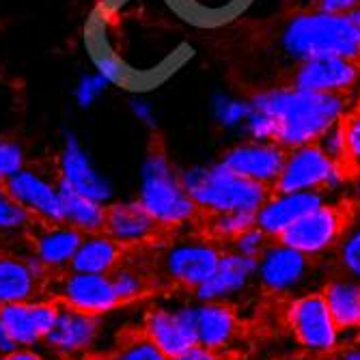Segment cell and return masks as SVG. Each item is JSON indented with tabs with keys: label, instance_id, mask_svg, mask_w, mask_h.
Instances as JSON below:
<instances>
[{
	"label": "cell",
	"instance_id": "1",
	"mask_svg": "<svg viewBox=\"0 0 360 360\" xmlns=\"http://www.w3.org/2000/svg\"><path fill=\"white\" fill-rule=\"evenodd\" d=\"M250 108L276 119V145L285 149L315 143L323 129L337 123L345 108L341 93H313L300 89H274L250 97Z\"/></svg>",
	"mask_w": 360,
	"mask_h": 360
},
{
	"label": "cell",
	"instance_id": "2",
	"mask_svg": "<svg viewBox=\"0 0 360 360\" xmlns=\"http://www.w3.org/2000/svg\"><path fill=\"white\" fill-rule=\"evenodd\" d=\"M283 50L293 60L341 56L356 60L360 56V35L347 13L309 11L293 15L283 35Z\"/></svg>",
	"mask_w": 360,
	"mask_h": 360
},
{
	"label": "cell",
	"instance_id": "3",
	"mask_svg": "<svg viewBox=\"0 0 360 360\" xmlns=\"http://www.w3.org/2000/svg\"><path fill=\"white\" fill-rule=\"evenodd\" d=\"M179 177L194 205L207 214L257 212L270 196L266 186L236 175L224 165L194 167Z\"/></svg>",
	"mask_w": 360,
	"mask_h": 360
},
{
	"label": "cell",
	"instance_id": "4",
	"mask_svg": "<svg viewBox=\"0 0 360 360\" xmlns=\"http://www.w3.org/2000/svg\"><path fill=\"white\" fill-rule=\"evenodd\" d=\"M139 203L160 226H179L190 222L199 207L186 192L181 177L171 167L165 151L155 149L143 167Z\"/></svg>",
	"mask_w": 360,
	"mask_h": 360
},
{
	"label": "cell",
	"instance_id": "5",
	"mask_svg": "<svg viewBox=\"0 0 360 360\" xmlns=\"http://www.w3.org/2000/svg\"><path fill=\"white\" fill-rule=\"evenodd\" d=\"M287 323L296 341L311 354H333L341 345V330L321 291L293 298L287 307Z\"/></svg>",
	"mask_w": 360,
	"mask_h": 360
},
{
	"label": "cell",
	"instance_id": "6",
	"mask_svg": "<svg viewBox=\"0 0 360 360\" xmlns=\"http://www.w3.org/2000/svg\"><path fill=\"white\" fill-rule=\"evenodd\" d=\"M345 226L347 222L343 212L337 205L323 203L317 210L302 216L298 222H293L276 240L313 259L335 250Z\"/></svg>",
	"mask_w": 360,
	"mask_h": 360
},
{
	"label": "cell",
	"instance_id": "7",
	"mask_svg": "<svg viewBox=\"0 0 360 360\" xmlns=\"http://www.w3.org/2000/svg\"><path fill=\"white\" fill-rule=\"evenodd\" d=\"M13 199L44 224H63V207L58 194V167L54 173L39 167H24L5 184Z\"/></svg>",
	"mask_w": 360,
	"mask_h": 360
},
{
	"label": "cell",
	"instance_id": "8",
	"mask_svg": "<svg viewBox=\"0 0 360 360\" xmlns=\"http://www.w3.org/2000/svg\"><path fill=\"white\" fill-rule=\"evenodd\" d=\"M311 259L285 244L270 242L268 248L257 259V281L268 293L289 296L298 293L311 278Z\"/></svg>",
	"mask_w": 360,
	"mask_h": 360
},
{
	"label": "cell",
	"instance_id": "9",
	"mask_svg": "<svg viewBox=\"0 0 360 360\" xmlns=\"http://www.w3.org/2000/svg\"><path fill=\"white\" fill-rule=\"evenodd\" d=\"M222 250L205 240H186L169 246L162 255L165 276L184 289H199L216 270Z\"/></svg>",
	"mask_w": 360,
	"mask_h": 360
},
{
	"label": "cell",
	"instance_id": "10",
	"mask_svg": "<svg viewBox=\"0 0 360 360\" xmlns=\"http://www.w3.org/2000/svg\"><path fill=\"white\" fill-rule=\"evenodd\" d=\"M145 337L171 360L196 345V304L155 307L145 317Z\"/></svg>",
	"mask_w": 360,
	"mask_h": 360
},
{
	"label": "cell",
	"instance_id": "11",
	"mask_svg": "<svg viewBox=\"0 0 360 360\" xmlns=\"http://www.w3.org/2000/svg\"><path fill=\"white\" fill-rule=\"evenodd\" d=\"M56 291L60 300L58 304L95 317H102L121 304L110 274H86L70 270L68 274H63Z\"/></svg>",
	"mask_w": 360,
	"mask_h": 360
},
{
	"label": "cell",
	"instance_id": "12",
	"mask_svg": "<svg viewBox=\"0 0 360 360\" xmlns=\"http://www.w3.org/2000/svg\"><path fill=\"white\" fill-rule=\"evenodd\" d=\"M335 167H337L335 162L326 158L315 143L293 147L285 155V165L274 188L276 192H302V190L328 192V184L335 173Z\"/></svg>",
	"mask_w": 360,
	"mask_h": 360
},
{
	"label": "cell",
	"instance_id": "13",
	"mask_svg": "<svg viewBox=\"0 0 360 360\" xmlns=\"http://www.w3.org/2000/svg\"><path fill=\"white\" fill-rule=\"evenodd\" d=\"M326 203V192L302 190V192H276L268 196L266 203L255 212V224L270 240H276L283 231L298 222L309 212Z\"/></svg>",
	"mask_w": 360,
	"mask_h": 360
},
{
	"label": "cell",
	"instance_id": "14",
	"mask_svg": "<svg viewBox=\"0 0 360 360\" xmlns=\"http://www.w3.org/2000/svg\"><path fill=\"white\" fill-rule=\"evenodd\" d=\"M257 278V259L224 250L214 274L196 289L199 302H231Z\"/></svg>",
	"mask_w": 360,
	"mask_h": 360
},
{
	"label": "cell",
	"instance_id": "15",
	"mask_svg": "<svg viewBox=\"0 0 360 360\" xmlns=\"http://www.w3.org/2000/svg\"><path fill=\"white\" fill-rule=\"evenodd\" d=\"M285 147L276 143H250L229 149L220 165L240 177L257 181L266 188H274L285 165Z\"/></svg>",
	"mask_w": 360,
	"mask_h": 360
},
{
	"label": "cell",
	"instance_id": "16",
	"mask_svg": "<svg viewBox=\"0 0 360 360\" xmlns=\"http://www.w3.org/2000/svg\"><path fill=\"white\" fill-rule=\"evenodd\" d=\"M97 335H100V317L58 304L56 319L44 339V345L63 358H76L84 356L95 345Z\"/></svg>",
	"mask_w": 360,
	"mask_h": 360
},
{
	"label": "cell",
	"instance_id": "17",
	"mask_svg": "<svg viewBox=\"0 0 360 360\" xmlns=\"http://www.w3.org/2000/svg\"><path fill=\"white\" fill-rule=\"evenodd\" d=\"M58 302L48 300H30L0 307V321L5 323L18 349H32L44 343L52 323L56 319Z\"/></svg>",
	"mask_w": 360,
	"mask_h": 360
},
{
	"label": "cell",
	"instance_id": "18",
	"mask_svg": "<svg viewBox=\"0 0 360 360\" xmlns=\"http://www.w3.org/2000/svg\"><path fill=\"white\" fill-rule=\"evenodd\" d=\"M358 78L356 60L341 56H323L302 60L291 78V89L313 93H341Z\"/></svg>",
	"mask_w": 360,
	"mask_h": 360
},
{
	"label": "cell",
	"instance_id": "19",
	"mask_svg": "<svg viewBox=\"0 0 360 360\" xmlns=\"http://www.w3.org/2000/svg\"><path fill=\"white\" fill-rule=\"evenodd\" d=\"M32 231V255H35L50 272H60L72 266V259L82 242L78 229L70 224H44Z\"/></svg>",
	"mask_w": 360,
	"mask_h": 360
},
{
	"label": "cell",
	"instance_id": "20",
	"mask_svg": "<svg viewBox=\"0 0 360 360\" xmlns=\"http://www.w3.org/2000/svg\"><path fill=\"white\" fill-rule=\"evenodd\" d=\"M158 222L145 212L139 201L106 205L104 233L125 246H139L158 236Z\"/></svg>",
	"mask_w": 360,
	"mask_h": 360
},
{
	"label": "cell",
	"instance_id": "21",
	"mask_svg": "<svg viewBox=\"0 0 360 360\" xmlns=\"http://www.w3.org/2000/svg\"><path fill=\"white\" fill-rule=\"evenodd\" d=\"M58 175L65 184H70L76 192L89 196V199L104 205L110 201L112 190L108 181L97 175L76 139H68V145H65L58 160Z\"/></svg>",
	"mask_w": 360,
	"mask_h": 360
},
{
	"label": "cell",
	"instance_id": "22",
	"mask_svg": "<svg viewBox=\"0 0 360 360\" xmlns=\"http://www.w3.org/2000/svg\"><path fill=\"white\" fill-rule=\"evenodd\" d=\"M41 283L26 257L0 252V307L41 300Z\"/></svg>",
	"mask_w": 360,
	"mask_h": 360
},
{
	"label": "cell",
	"instance_id": "23",
	"mask_svg": "<svg viewBox=\"0 0 360 360\" xmlns=\"http://www.w3.org/2000/svg\"><path fill=\"white\" fill-rule=\"evenodd\" d=\"M238 335V315L229 302L196 304V341L210 349H224Z\"/></svg>",
	"mask_w": 360,
	"mask_h": 360
},
{
	"label": "cell",
	"instance_id": "24",
	"mask_svg": "<svg viewBox=\"0 0 360 360\" xmlns=\"http://www.w3.org/2000/svg\"><path fill=\"white\" fill-rule=\"evenodd\" d=\"M123 255L125 248L104 231L86 233L82 236V242L72 259L70 270L86 274H110L123 261Z\"/></svg>",
	"mask_w": 360,
	"mask_h": 360
},
{
	"label": "cell",
	"instance_id": "25",
	"mask_svg": "<svg viewBox=\"0 0 360 360\" xmlns=\"http://www.w3.org/2000/svg\"><path fill=\"white\" fill-rule=\"evenodd\" d=\"M321 296L328 304L341 333L360 330V281L347 274L335 276L323 285Z\"/></svg>",
	"mask_w": 360,
	"mask_h": 360
},
{
	"label": "cell",
	"instance_id": "26",
	"mask_svg": "<svg viewBox=\"0 0 360 360\" xmlns=\"http://www.w3.org/2000/svg\"><path fill=\"white\" fill-rule=\"evenodd\" d=\"M58 194L63 207V222L78 229L80 233H100L106 224V205L97 203L89 196L76 192L70 184H65L58 175Z\"/></svg>",
	"mask_w": 360,
	"mask_h": 360
},
{
	"label": "cell",
	"instance_id": "27",
	"mask_svg": "<svg viewBox=\"0 0 360 360\" xmlns=\"http://www.w3.org/2000/svg\"><path fill=\"white\" fill-rule=\"evenodd\" d=\"M186 20L196 24H218L231 18L244 0H167Z\"/></svg>",
	"mask_w": 360,
	"mask_h": 360
},
{
	"label": "cell",
	"instance_id": "28",
	"mask_svg": "<svg viewBox=\"0 0 360 360\" xmlns=\"http://www.w3.org/2000/svg\"><path fill=\"white\" fill-rule=\"evenodd\" d=\"M110 281H112L115 293L121 304L139 300L147 291V276L139 268L127 266L123 261L110 272Z\"/></svg>",
	"mask_w": 360,
	"mask_h": 360
},
{
	"label": "cell",
	"instance_id": "29",
	"mask_svg": "<svg viewBox=\"0 0 360 360\" xmlns=\"http://www.w3.org/2000/svg\"><path fill=\"white\" fill-rule=\"evenodd\" d=\"M35 218H32L13 196L0 184V233H22L30 231L35 226Z\"/></svg>",
	"mask_w": 360,
	"mask_h": 360
},
{
	"label": "cell",
	"instance_id": "30",
	"mask_svg": "<svg viewBox=\"0 0 360 360\" xmlns=\"http://www.w3.org/2000/svg\"><path fill=\"white\" fill-rule=\"evenodd\" d=\"M250 226H255V212H220L212 214L210 218V229L214 238L226 242H233Z\"/></svg>",
	"mask_w": 360,
	"mask_h": 360
},
{
	"label": "cell",
	"instance_id": "31",
	"mask_svg": "<svg viewBox=\"0 0 360 360\" xmlns=\"http://www.w3.org/2000/svg\"><path fill=\"white\" fill-rule=\"evenodd\" d=\"M337 259L343 274L360 281V222L345 226V231L337 244Z\"/></svg>",
	"mask_w": 360,
	"mask_h": 360
},
{
	"label": "cell",
	"instance_id": "32",
	"mask_svg": "<svg viewBox=\"0 0 360 360\" xmlns=\"http://www.w3.org/2000/svg\"><path fill=\"white\" fill-rule=\"evenodd\" d=\"M91 360H171L165 352L158 349L145 335L129 341L117 352L102 354V356H93Z\"/></svg>",
	"mask_w": 360,
	"mask_h": 360
},
{
	"label": "cell",
	"instance_id": "33",
	"mask_svg": "<svg viewBox=\"0 0 360 360\" xmlns=\"http://www.w3.org/2000/svg\"><path fill=\"white\" fill-rule=\"evenodd\" d=\"M315 145L321 149V153L333 160L335 165H345L347 160V145H345V129L343 123L337 121L328 129H323L321 136L315 141Z\"/></svg>",
	"mask_w": 360,
	"mask_h": 360
},
{
	"label": "cell",
	"instance_id": "34",
	"mask_svg": "<svg viewBox=\"0 0 360 360\" xmlns=\"http://www.w3.org/2000/svg\"><path fill=\"white\" fill-rule=\"evenodd\" d=\"M24 167V151L20 143L11 139H0V184H5Z\"/></svg>",
	"mask_w": 360,
	"mask_h": 360
},
{
	"label": "cell",
	"instance_id": "35",
	"mask_svg": "<svg viewBox=\"0 0 360 360\" xmlns=\"http://www.w3.org/2000/svg\"><path fill=\"white\" fill-rule=\"evenodd\" d=\"M270 244V238L261 231V229L255 224L250 229H246L244 233H240L233 242H231V250L244 255V257H252V259H259L261 252H264Z\"/></svg>",
	"mask_w": 360,
	"mask_h": 360
},
{
	"label": "cell",
	"instance_id": "36",
	"mask_svg": "<svg viewBox=\"0 0 360 360\" xmlns=\"http://www.w3.org/2000/svg\"><path fill=\"white\" fill-rule=\"evenodd\" d=\"M244 123H246L248 134L255 139V143H276L278 125H276L274 117L261 112V110H250V115Z\"/></svg>",
	"mask_w": 360,
	"mask_h": 360
},
{
	"label": "cell",
	"instance_id": "37",
	"mask_svg": "<svg viewBox=\"0 0 360 360\" xmlns=\"http://www.w3.org/2000/svg\"><path fill=\"white\" fill-rule=\"evenodd\" d=\"M250 104L248 102H236V100H224L222 104H218V115L220 121L226 125H236L248 119L250 115Z\"/></svg>",
	"mask_w": 360,
	"mask_h": 360
},
{
	"label": "cell",
	"instance_id": "38",
	"mask_svg": "<svg viewBox=\"0 0 360 360\" xmlns=\"http://www.w3.org/2000/svg\"><path fill=\"white\" fill-rule=\"evenodd\" d=\"M345 129V145H347V158L360 167V110L343 123Z\"/></svg>",
	"mask_w": 360,
	"mask_h": 360
},
{
	"label": "cell",
	"instance_id": "39",
	"mask_svg": "<svg viewBox=\"0 0 360 360\" xmlns=\"http://www.w3.org/2000/svg\"><path fill=\"white\" fill-rule=\"evenodd\" d=\"M315 11L326 13H349L352 9L360 7V0H313Z\"/></svg>",
	"mask_w": 360,
	"mask_h": 360
},
{
	"label": "cell",
	"instance_id": "40",
	"mask_svg": "<svg viewBox=\"0 0 360 360\" xmlns=\"http://www.w3.org/2000/svg\"><path fill=\"white\" fill-rule=\"evenodd\" d=\"M173 360H222V356L216 349H210V347H205L201 343H196L190 349L181 352L179 356H175Z\"/></svg>",
	"mask_w": 360,
	"mask_h": 360
},
{
	"label": "cell",
	"instance_id": "41",
	"mask_svg": "<svg viewBox=\"0 0 360 360\" xmlns=\"http://www.w3.org/2000/svg\"><path fill=\"white\" fill-rule=\"evenodd\" d=\"M13 352H18V345L5 328V323L0 321V356H11Z\"/></svg>",
	"mask_w": 360,
	"mask_h": 360
},
{
	"label": "cell",
	"instance_id": "42",
	"mask_svg": "<svg viewBox=\"0 0 360 360\" xmlns=\"http://www.w3.org/2000/svg\"><path fill=\"white\" fill-rule=\"evenodd\" d=\"M9 360H52V358H48L35 349H18L9 356Z\"/></svg>",
	"mask_w": 360,
	"mask_h": 360
},
{
	"label": "cell",
	"instance_id": "43",
	"mask_svg": "<svg viewBox=\"0 0 360 360\" xmlns=\"http://www.w3.org/2000/svg\"><path fill=\"white\" fill-rule=\"evenodd\" d=\"M337 360H360V343H352L347 347H341L337 354Z\"/></svg>",
	"mask_w": 360,
	"mask_h": 360
},
{
	"label": "cell",
	"instance_id": "44",
	"mask_svg": "<svg viewBox=\"0 0 360 360\" xmlns=\"http://www.w3.org/2000/svg\"><path fill=\"white\" fill-rule=\"evenodd\" d=\"M347 18L352 20V24H354V28L358 30V35H360V7H356V9H352V11L347 13Z\"/></svg>",
	"mask_w": 360,
	"mask_h": 360
},
{
	"label": "cell",
	"instance_id": "45",
	"mask_svg": "<svg viewBox=\"0 0 360 360\" xmlns=\"http://www.w3.org/2000/svg\"><path fill=\"white\" fill-rule=\"evenodd\" d=\"M354 194H356V203L360 205V173H358L356 184H354Z\"/></svg>",
	"mask_w": 360,
	"mask_h": 360
},
{
	"label": "cell",
	"instance_id": "46",
	"mask_svg": "<svg viewBox=\"0 0 360 360\" xmlns=\"http://www.w3.org/2000/svg\"><path fill=\"white\" fill-rule=\"evenodd\" d=\"M0 360H9V356H0Z\"/></svg>",
	"mask_w": 360,
	"mask_h": 360
}]
</instances>
